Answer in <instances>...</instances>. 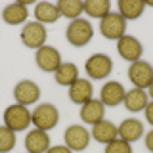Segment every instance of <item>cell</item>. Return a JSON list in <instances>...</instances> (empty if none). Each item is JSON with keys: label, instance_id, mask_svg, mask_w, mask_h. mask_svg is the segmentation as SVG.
Wrapping results in <instances>:
<instances>
[{"label": "cell", "instance_id": "obj_1", "mask_svg": "<svg viewBox=\"0 0 153 153\" xmlns=\"http://www.w3.org/2000/svg\"><path fill=\"white\" fill-rule=\"evenodd\" d=\"M67 40H69V44H73L76 48H82L86 46L90 40H92L94 36V29H92V23L88 21V19H73V21L67 25Z\"/></svg>", "mask_w": 153, "mask_h": 153}, {"label": "cell", "instance_id": "obj_2", "mask_svg": "<svg viewBox=\"0 0 153 153\" xmlns=\"http://www.w3.org/2000/svg\"><path fill=\"white\" fill-rule=\"evenodd\" d=\"M31 123V111L21 103H13L4 111V126H8L13 132L25 130Z\"/></svg>", "mask_w": 153, "mask_h": 153}, {"label": "cell", "instance_id": "obj_3", "mask_svg": "<svg viewBox=\"0 0 153 153\" xmlns=\"http://www.w3.org/2000/svg\"><path fill=\"white\" fill-rule=\"evenodd\" d=\"M100 31L109 40H119L124 36V31H126V19L119 12H109L105 17L100 19Z\"/></svg>", "mask_w": 153, "mask_h": 153}, {"label": "cell", "instance_id": "obj_4", "mask_svg": "<svg viewBox=\"0 0 153 153\" xmlns=\"http://www.w3.org/2000/svg\"><path fill=\"white\" fill-rule=\"evenodd\" d=\"M31 121L38 130H52L59 121V113H57L56 105L52 103H40L38 107H35V111L31 113Z\"/></svg>", "mask_w": 153, "mask_h": 153}, {"label": "cell", "instance_id": "obj_5", "mask_svg": "<svg viewBox=\"0 0 153 153\" xmlns=\"http://www.w3.org/2000/svg\"><path fill=\"white\" fill-rule=\"evenodd\" d=\"M46 38H48V33H46V27L38 21H31V23H25L21 29V42L25 44L27 48H42L46 44Z\"/></svg>", "mask_w": 153, "mask_h": 153}, {"label": "cell", "instance_id": "obj_6", "mask_svg": "<svg viewBox=\"0 0 153 153\" xmlns=\"http://www.w3.org/2000/svg\"><path fill=\"white\" fill-rule=\"evenodd\" d=\"M128 79L134 88H149V84L153 82V67L147 61H134L128 69Z\"/></svg>", "mask_w": 153, "mask_h": 153}, {"label": "cell", "instance_id": "obj_7", "mask_svg": "<svg viewBox=\"0 0 153 153\" xmlns=\"http://www.w3.org/2000/svg\"><path fill=\"white\" fill-rule=\"evenodd\" d=\"M111 69H113V61H111V57L105 56V54H94L86 61V73H88V76H92L96 80L109 76Z\"/></svg>", "mask_w": 153, "mask_h": 153}, {"label": "cell", "instance_id": "obj_8", "mask_svg": "<svg viewBox=\"0 0 153 153\" xmlns=\"http://www.w3.org/2000/svg\"><path fill=\"white\" fill-rule=\"evenodd\" d=\"M35 61L44 73H56V71L59 69V65H61V56H59V52H57L56 48L42 46V48L36 50Z\"/></svg>", "mask_w": 153, "mask_h": 153}, {"label": "cell", "instance_id": "obj_9", "mask_svg": "<svg viewBox=\"0 0 153 153\" xmlns=\"http://www.w3.org/2000/svg\"><path fill=\"white\" fill-rule=\"evenodd\" d=\"M117 52H119V56H121L123 59L134 63V61H140V57L143 54V46H142V42L138 40V38H134L130 35H124L123 38L117 40Z\"/></svg>", "mask_w": 153, "mask_h": 153}, {"label": "cell", "instance_id": "obj_10", "mask_svg": "<svg viewBox=\"0 0 153 153\" xmlns=\"http://www.w3.org/2000/svg\"><path fill=\"white\" fill-rule=\"evenodd\" d=\"M63 138L71 151H82V149H86V146L90 142V132L84 126H80V124H73V126H69L65 130Z\"/></svg>", "mask_w": 153, "mask_h": 153}, {"label": "cell", "instance_id": "obj_11", "mask_svg": "<svg viewBox=\"0 0 153 153\" xmlns=\"http://www.w3.org/2000/svg\"><path fill=\"white\" fill-rule=\"evenodd\" d=\"M13 98L21 105H31V103L38 102V98H40V88H38V84H35L33 80H21V82H17L16 88H13Z\"/></svg>", "mask_w": 153, "mask_h": 153}, {"label": "cell", "instance_id": "obj_12", "mask_svg": "<svg viewBox=\"0 0 153 153\" xmlns=\"http://www.w3.org/2000/svg\"><path fill=\"white\" fill-rule=\"evenodd\" d=\"M124 94H126V90L123 88L121 82H117V80H109L107 84L102 86V102L103 105H107V107H117V105H121L124 102Z\"/></svg>", "mask_w": 153, "mask_h": 153}, {"label": "cell", "instance_id": "obj_13", "mask_svg": "<svg viewBox=\"0 0 153 153\" xmlns=\"http://www.w3.org/2000/svg\"><path fill=\"white\" fill-rule=\"evenodd\" d=\"M25 149L27 153H46L50 149V136L44 130H31L25 136Z\"/></svg>", "mask_w": 153, "mask_h": 153}, {"label": "cell", "instance_id": "obj_14", "mask_svg": "<svg viewBox=\"0 0 153 153\" xmlns=\"http://www.w3.org/2000/svg\"><path fill=\"white\" fill-rule=\"evenodd\" d=\"M92 82L86 79H79L75 80L73 84L69 86V100L73 103H79V105H84L86 102H90L92 100Z\"/></svg>", "mask_w": 153, "mask_h": 153}, {"label": "cell", "instance_id": "obj_15", "mask_svg": "<svg viewBox=\"0 0 153 153\" xmlns=\"http://www.w3.org/2000/svg\"><path fill=\"white\" fill-rule=\"evenodd\" d=\"M103 103L100 102V100H90V102H86L82 107H80V119H82V123H88V124H94L103 121Z\"/></svg>", "mask_w": 153, "mask_h": 153}, {"label": "cell", "instance_id": "obj_16", "mask_svg": "<svg viewBox=\"0 0 153 153\" xmlns=\"http://www.w3.org/2000/svg\"><path fill=\"white\" fill-rule=\"evenodd\" d=\"M117 132L121 140L130 143V142H136L143 134V124L138 119H126V121L121 123V126H117Z\"/></svg>", "mask_w": 153, "mask_h": 153}, {"label": "cell", "instance_id": "obj_17", "mask_svg": "<svg viewBox=\"0 0 153 153\" xmlns=\"http://www.w3.org/2000/svg\"><path fill=\"white\" fill-rule=\"evenodd\" d=\"M92 136L100 143H109L115 138H119V132H117V126L111 121H100L92 126Z\"/></svg>", "mask_w": 153, "mask_h": 153}, {"label": "cell", "instance_id": "obj_18", "mask_svg": "<svg viewBox=\"0 0 153 153\" xmlns=\"http://www.w3.org/2000/svg\"><path fill=\"white\" fill-rule=\"evenodd\" d=\"M27 16H29V12L23 2H13L10 6H6L2 12V19L8 25H19V23H23L27 19Z\"/></svg>", "mask_w": 153, "mask_h": 153}, {"label": "cell", "instance_id": "obj_19", "mask_svg": "<svg viewBox=\"0 0 153 153\" xmlns=\"http://www.w3.org/2000/svg\"><path fill=\"white\" fill-rule=\"evenodd\" d=\"M147 105V92H143L140 88H132L124 94V107L132 113H138L142 109H146Z\"/></svg>", "mask_w": 153, "mask_h": 153}, {"label": "cell", "instance_id": "obj_20", "mask_svg": "<svg viewBox=\"0 0 153 153\" xmlns=\"http://www.w3.org/2000/svg\"><path fill=\"white\" fill-rule=\"evenodd\" d=\"M146 10L143 0H119V13L124 19H138Z\"/></svg>", "mask_w": 153, "mask_h": 153}, {"label": "cell", "instance_id": "obj_21", "mask_svg": "<svg viewBox=\"0 0 153 153\" xmlns=\"http://www.w3.org/2000/svg\"><path fill=\"white\" fill-rule=\"evenodd\" d=\"M35 17L38 23H56L59 19V12H57L56 4L40 2L35 6Z\"/></svg>", "mask_w": 153, "mask_h": 153}, {"label": "cell", "instance_id": "obj_22", "mask_svg": "<svg viewBox=\"0 0 153 153\" xmlns=\"http://www.w3.org/2000/svg\"><path fill=\"white\" fill-rule=\"evenodd\" d=\"M56 82L61 86H71L75 80H79V69L75 63H61L59 69L54 73Z\"/></svg>", "mask_w": 153, "mask_h": 153}, {"label": "cell", "instance_id": "obj_23", "mask_svg": "<svg viewBox=\"0 0 153 153\" xmlns=\"http://www.w3.org/2000/svg\"><path fill=\"white\" fill-rule=\"evenodd\" d=\"M56 6H57L59 16L69 17L71 21H73V19H79V16L84 12V2L82 0H59Z\"/></svg>", "mask_w": 153, "mask_h": 153}, {"label": "cell", "instance_id": "obj_24", "mask_svg": "<svg viewBox=\"0 0 153 153\" xmlns=\"http://www.w3.org/2000/svg\"><path fill=\"white\" fill-rule=\"evenodd\" d=\"M111 10V2L109 0H86L84 2V12L86 16H92V17H105Z\"/></svg>", "mask_w": 153, "mask_h": 153}, {"label": "cell", "instance_id": "obj_25", "mask_svg": "<svg viewBox=\"0 0 153 153\" xmlns=\"http://www.w3.org/2000/svg\"><path fill=\"white\" fill-rule=\"evenodd\" d=\"M16 147V132L8 126H0V153H8Z\"/></svg>", "mask_w": 153, "mask_h": 153}, {"label": "cell", "instance_id": "obj_26", "mask_svg": "<svg viewBox=\"0 0 153 153\" xmlns=\"http://www.w3.org/2000/svg\"><path fill=\"white\" fill-rule=\"evenodd\" d=\"M105 153H132V147L128 142L121 140V138H115L113 142L105 143Z\"/></svg>", "mask_w": 153, "mask_h": 153}, {"label": "cell", "instance_id": "obj_27", "mask_svg": "<svg viewBox=\"0 0 153 153\" xmlns=\"http://www.w3.org/2000/svg\"><path fill=\"white\" fill-rule=\"evenodd\" d=\"M143 111H146V119H147V123H149L151 126H153V100H151V102H147V105H146V109H143Z\"/></svg>", "mask_w": 153, "mask_h": 153}, {"label": "cell", "instance_id": "obj_28", "mask_svg": "<svg viewBox=\"0 0 153 153\" xmlns=\"http://www.w3.org/2000/svg\"><path fill=\"white\" fill-rule=\"evenodd\" d=\"M46 153H71V149L67 146H54V147H50Z\"/></svg>", "mask_w": 153, "mask_h": 153}, {"label": "cell", "instance_id": "obj_29", "mask_svg": "<svg viewBox=\"0 0 153 153\" xmlns=\"http://www.w3.org/2000/svg\"><path fill=\"white\" fill-rule=\"evenodd\" d=\"M146 147H147V149H149V151L153 153V130H151V132L146 136Z\"/></svg>", "mask_w": 153, "mask_h": 153}, {"label": "cell", "instance_id": "obj_30", "mask_svg": "<svg viewBox=\"0 0 153 153\" xmlns=\"http://www.w3.org/2000/svg\"><path fill=\"white\" fill-rule=\"evenodd\" d=\"M147 92H149V96H151V100H153V82L149 84V88H147Z\"/></svg>", "mask_w": 153, "mask_h": 153}]
</instances>
